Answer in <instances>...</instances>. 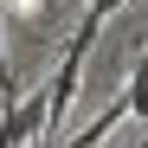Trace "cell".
Segmentation results:
<instances>
[{
	"instance_id": "obj_3",
	"label": "cell",
	"mask_w": 148,
	"mask_h": 148,
	"mask_svg": "<svg viewBox=\"0 0 148 148\" xmlns=\"http://www.w3.org/2000/svg\"><path fill=\"white\" fill-rule=\"evenodd\" d=\"M122 97H129V116L148 129V58H135V77H129V90H122Z\"/></svg>"
},
{
	"instance_id": "obj_4",
	"label": "cell",
	"mask_w": 148,
	"mask_h": 148,
	"mask_svg": "<svg viewBox=\"0 0 148 148\" xmlns=\"http://www.w3.org/2000/svg\"><path fill=\"white\" fill-rule=\"evenodd\" d=\"M7 7H13V13H26V19H39V13H52L58 0H7Z\"/></svg>"
},
{
	"instance_id": "obj_1",
	"label": "cell",
	"mask_w": 148,
	"mask_h": 148,
	"mask_svg": "<svg viewBox=\"0 0 148 148\" xmlns=\"http://www.w3.org/2000/svg\"><path fill=\"white\" fill-rule=\"evenodd\" d=\"M97 32H103V13H90V7H84V19H77V32L64 39V58H58V77H52V90H45V116H52V129H58V116L71 110V97H77V84H84V58H90V45H97Z\"/></svg>"
},
{
	"instance_id": "obj_5",
	"label": "cell",
	"mask_w": 148,
	"mask_h": 148,
	"mask_svg": "<svg viewBox=\"0 0 148 148\" xmlns=\"http://www.w3.org/2000/svg\"><path fill=\"white\" fill-rule=\"evenodd\" d=\"M142 148H148V135H142Z\"/></svg>"
},
{
	"instance_id": "obj_2",
	"label": "cell",
	"mask_w": 148,
	"mask_h": 148,
	"mask_svg": "<svg viewBox=\"0 0 148 148\" xmlns=\"http://www.w3.org/2000/svg\"><path fill=\"white\" fill-rule=\"evenodd\" d=\"M45 90L39 97H19V103H0V148H26V142H39L45 135Z\"/></svg>"
}]
</instances>
